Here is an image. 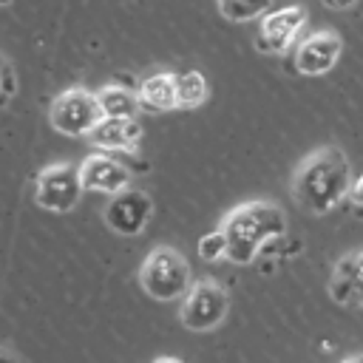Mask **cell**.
<instances>
[{
    "mask_svg": "<svg viewBox=\"0 0 363 363\" xmlns=\"http://www.w3.org/2000/svg\"><path fill=\"white\" fill-rule=\"evenodd\" d=\"M0 360H14V354H11V352H6V349H0Z\"/></svg>",
    "mask_w": 363,
    "mask_h": 363,
    "instance_id": "20",
    "label": "cell"
},
{
    "mask_svg": "<svg viewBox=\"0 0 363 363\" xmlns=\"http://www.w3.org/2000/svg\"><path fill=\"white\" fill-rule=\"evenodd\" d=\"M99 119H102V108L96 91H85V88L62 91L60 96H54L48 108V122L62 136H88Z\"/></svg>",
    "mask_w": 363,
    "mask_h": 363,
    "instance_id": "4",
    "label": "cell"
},
{
    "mask_svg": "<svg viewBox=\"0 0 363 363\" xmlns=\"http://www.w3.org/2000/svg\"><path fill=\"white\" fill-rule=\"evenodd\" d=\"M306 9L292 3V6H284V9H269L264 17H261V26H258V34H255V48L261 54H284L301 34V28L306 26Z\"/></svg>",
    "mask_w": 363,
    "mask_h": 363,
    "instance_id": "7",
    "label": "cell"
},
{
    "mask_svg": "<svg viewBox=\"0 0 363 363\" xmlns=\"http://www.w3.org/2000/svg\"><path fill=\"white\" fill-rule=\"evenodd\" d=\"M190 275V264L182 252H176L173 247H156L139 267V286L153 301H182L193 286Z\"/></svg>",
    "mask_w": 363,
    "mask_h": 363,
    "instance_id": "3",
    "label": "cell"
},
{
    "mask_svg": "<svg viewBox=\"0 0 363 363\" xmlns=\"http://www.w3.org/2000/svg\"><path fill=\"white\" fill-rule=\"evenodd\" d=\"M196 247H199L201 261H221V258H227V233H224V227H218L213 233H204Z\"/></svg>",
    "mask_w": 363,
    "mask_h": 363,
    "instance_id": "16",
    "label": "cell"
},
{
    "mask_svg": "<svg viewBox=\"0 0 363 363\" xmlns=\"http://www.w3.org/2000/svg\"><path fill=\"white\" fill-rule=\"evenodd\" d=\"M352 182L354 176L349 156L340 147L326 145L301 162L292 176V196L303 210L323 216L335 210L343 199H349Z\"/></svg>",
    "mask_w": 363,
    "mask_h": 363,
    "instance_id": "1",
    "label": "cell"
},
{
    "mask_svg": "<svg viewBox=\"0 0 363 363\" xmlns=\"http://www.w3.org/2000/svg\"><path fill=\"white\" fill-rule=\"evenodd\" d=\"M79 173H82V184L85 190H94V193H119L128 187L130 182V170L113 159V153L102 150V153H91L82 164H79Z\"/></svg>",
    "mask_w": 363,
    "mask_h": 363,
    "instance_id": "10",
    "label": "cell"
},
{
    "mask_svg": "<svg viewBox=\"0 0 363 363\" xmlns=\"http://www.w3.org/2000/svg\"><path fill=\"white\" fill-rule=\"evenodd\" d=\"M357 0H323V6H329V9H337V11H346V9H352Z\"/></svg>",
    "mask_w": 363,
    "mask_h": 363,
    "instance_id": "19",
    "label": "cell"
},
{
    "mask_svg": "<svg viewBox=\"0 0 363 363\" xmlns=\"http://www.w3.org/2000/svg\"><path fill=\"white\" fill-rule=\"evenodd\" d=\"M227 233V258L233 264H252L269 238L286 233V216L272 201H247L230 210L221 221Z\"/></svg>",
    "mask_w": 363,
    "mask_h": 363,
    "instance_id": "2",
    "label": "cell"
},
{
    "mask_svg": "<svg viewBox=\"0 0 363 363\" xmlns=\"http://www.w3.org/2000/svg\"><path fill=\"white\" fill-rule=\"evenodd\" d=\"M354 216H357V218H363V204H354Z\"/></svg>",
    "mask_w": 363,
    "mask_h": 363,
    "instance_id": "21",
    "label": "cell"
},
{
    "mask_svg": "<svg viewBox=\"0 0 363 363\" xmlns=\"http://www.w3.org/2000/svg\"><path fill=\"white\" fill-rule=\"evenodd\" d=\"M357 360H363V354H354V357H346V363H357Z\"/></svg>",
    "mask_w": 363,
    "mask_h": 363,
    "instance_id": "22",
    "label": "cell"
},
{
    "mask_svg": "<svg viewBox=\"0 0 363 363\" xmlns=\"http://www.w3.org/2000/svg\"><path fill=\"white\" fill-rule=\"evenodd\" d=\"M136 94H139L142 111H150V113H164V111L179 108L176 74H170V71H159V74L145 77V79L139 82Z\"/></svg>",
    "mask_w": 363,
    "mask_h": 363,
    "instance_id": "12",
    "label": "cell"
},
{
    "mask_svg": "<svg viewBox=\"0 0 363 363\" xmlns=\"http://www.w3.org/2000/svg\"><path fill=\"white\" fill-rule=\"evenodd\" d=\"M96 99H99L102 116H136L142 111L139 94L130 91V88H122V85H105V88H99L96 91Z\"/></svg>",
    "mask_w": 363,
    "mask_h": 363,
    "instance_id": "13",
    "label": "cell"
},
{
    "mask_svg": "<svg viewBox=\"0 0 363 363\" xmlns=\"http://www.w3.org/2000/svg\"><path fill=\"white\" fill-rule=\"evenodd\" d=\"M176 88H179V108H184V111L199 108L210 94V85H207L204 74H199V71L176 74Z\"/></svg>",
    "mask_w": 363,
    "mask_h": 363,
    "instance_id": "15",
    "label": "cell"
},
{
    "mask_svg": "<svg viewBox=\"0 0 363 363\" xmlns=\"http://www.w3.org/2000/svg\"><path fill=\"white\" fill-rule=\"evenodd\" d=\"M102 216H105V224L113 233H119V235H139L147 227L150 216H153V201H150L147 193L125 187V190H119V193H113L108 199Z\"/></svg>",
    "mask_w": 363,
    "mask_h": 363,
    "instance_id": "8",
    "label": "cell"
},
{
    "mask_svg": "<svg viewBox=\"0 0 363 363\" xmlns=\"http://www.w3.org/2000/svg\"><path fill=\"white\" fill-rule=\"evenodd\" d=\"M216 6L224 20L250 23V20H261L272 9V0H216Z\"/></svg>",
    "mask_w": 363,
    "mask_h": 363,
    "instance_id": "14",
    "label": "cell"
},
{
    "mask_svg": "<svg viewBox=\"0 0 363 363\" xmlns=\"http://www.w3.org/2000/svg\"><path fill=\"white\" fill-rule=\"evenodd\" d=\"M337 272L349 275L357 286V306H363V252H352V255H343L337 264H335Z\"/></svg>",
    "mask_w": 363,
    "mask_h": 363,
    "instance_id": "17",
    "label": "cell"
},
{
    "mask_svg": "<svg viewBox=\"0 0 363 363\" xmlns=\"http://www.w3.org/2000/svg\"><path fill=\"white\" fill-rule=\"evenodd\" d=\"M139 136H142V125L136 116H102L85 139L99 150L122 153V150H133L139 145Z\"/></svg>",
    "mask_w": 363,
    "mask_h": 363,
    "instance_id": "11",
    "label": "cell"
},
{
    "mask_svg": "<svg viewBox=\"0 0 363 363\" xmlns=\"http://www.w3.org/2000/svg\"><path fill=\"white\" fill-rule=\"evenodd\" d=\"M349 201L352 204H363V173L352 182V190H349Z\"/></svg>",
    "mask_w": 363,
    "mask_h": 363,
    "instance_id": "18",
    "label": "cell"
},
{
    "mask_svg": "<svg viewBox=\"0 0 363 363\" xmlns=\"http://www.w3.org/2000/svg\"><path fill=\"white\" fill-rule=\"evenodd\" d=\"M343 54V40L335 31H315L303 37L295 48V71L303 77L329 74Z\"/></svg>",
    "mask_w": 363,
    "mask_h": 363,
    "instance_id": "9",
    "label": "cell"
},
{
    "mask_svg": "<svg viewBox=\"0 0 363 363\" xmlns=\"http://www.w3.org/2000/svg\"><path fill=\"white\" fill-rule=\"evenodd\" d=\"M230 309V295L224 286H218L216 281H199L187 289V295L182 298V326L190 332H210L216 329Z\"/></svg>",
    "mask_w": 363,
    "mask_h": 363,
    "instance_id": "5",
    "label": "cell"
},
{
    "mask_svg": "<svg viewBox=\"0 0 363 363\" xmlns=\"http://www.w3.org/2000/svg\"><path fill=\"white\" fill-rule=\"evenodd\" d=\"M85 193L82 173L77 164H48L34 184V199L43 210L51 213H68L79 204V196Z\"/></svg>",
    "mask_w": 363,
    "mask_h": 363,
    "instance_id": "6",
    "label": "cell"
},
{
    "mask_svg": "<svg viewBox=\"0 0 363 363\" xmlns=\"http://www.w3.org/2000/svg\"><path fill=\"white\" fill-rule=\"evenodd\" d=\"M0 91H3V68H0Z\"/></svg>",
    "mask_w": 363,
    "mask_h": 363,
    "instance_id": "23",
    "label": "cell"
}]
</instances>
